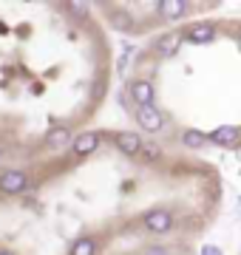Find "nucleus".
I'll list each match as a JSON object with an SVG mask.
<instances>
[{"mask_svg":"<svg viewBox=\"0 0 241 255\" xmlns=\"http://www.w3.org/2000/svg\"><path fill=\"white\" fill-rule=\"evenodd\" d=\"M130 97L136 100V105H139V108H145V105H153V85H150L148 80L130 82Z\"/></svg>","mask_w":241,"mask_h":255,"instance_id":"nucleus-4","label":"nucleus"},{"mask_svg":"<svg viewBox=\"0 0 241 255\" xmlns=\"http://www.w3.org/2000/svg\"><path fill=\"white\" fill-rule=\"evenodd\" d=\"M108 20H111V26L120 28V31H130V28H133V20H130L128 11H120V9H117V11H111V17H108Z\"/></svg>","mask_w":241,"mask_h":255,"instance_id":"nucleus-12","label":"nucleus"},{"mask_svg":"<svg viewBox=\"0 0 241 255\" xmlns=\"http://www.w3.org/2000/svg\"><path fill=\"white\" fill-rule=\"evenodd\" d=\"M0 255H9V253H0Z\"/></svg>","mask_w":241,"mask_h":255,"instance_id":"nucleus-18","label":"nucleus"},{"mask_svg":"<svg viewBox=\"0 0 241 255\" xmlns=\"http://www.w3.org/2000/svg\"><path fill=\"white\" fill-rule=\"evenodd\" d=\"M213 37H216L213 23H196V26H190V31H187V40H190V43H210Z\"/></svg>","mask_w":241,"mask_h":255,"instance_id":"nucleus-9","label":"nucleus"},{"mask_svg":"<svg viewBox=\"0 0 241 255\" xmlns=\"http://www.w3.org/2000/svg\"><path fill=\"white\" fill-rule=\"evenodd\" d=\"M239 43H241V40H239Z\"/></svg>","mask_w":241,"mask_h":255,"instance_id":"nucleus-20","label":"nucleus"},{"mask_svg":"<svg viewBox=\"0 0 241 255\" xmlns=\"http://www.w3.org/2000/svg\"><path fill=\"white\" fill-rule=\"evenodd\" d=\"M117 147L122 153L136 156V153H142V139L136 133H130V130H122V133H117Z\"/></svg>","mask_w":241,"mask_h":255,"instance_id":"nucleus-7","label":"nucleus"},{"mask_svg":"<svg viewBox=\"0 0 241 255\" xmlns=\"http://www.w3.org/2000/svg\"><path fill=\"white\" fill-rule=\"evenodd\" d=\"M182 142H185V147H190V150H199V147H204L207 136H204V133H199V130H185Z\"/></svg>","mask_w":241,"mask_h":255,"instance_id":"nucleus-13","label":"nucleus"},{"mask_svg":"<svg viewBox=\"0 0 241 255\" xmlns=\"http://www.w3.org/2000/svg\"><path fill=\"white\" fill-rule=\"evenodd\" d=\"M159 11H162L167 20H179L187 11V3L185 0H159Z\"/></svg>","mask_w":241,"mask_h":255,"instance_id":"nucleus-10","label":"nucleus"},{"mask_svg":"<svg viewBox=\"0 0 241 255\" xmlns=\"http://www.w3.org/2000/svg\"><path fill=\"white\" fill-rule=\"evenodd\" d=\"M136 119H139V125L145 128V130H150V133H156V130H162V125H165V119H162V114H159L153 105H145V108H136Z\"/></svg>","mask_w":241,"mask_h":255,"instance_id":"nucleus-3","label":"nucleus"},{"mask_svg":"<svg viewBox=\"0 0 241 255\" xmlns=\"http://www.w3.org/2000/svg\"><path fill=\"white\" fill-rule=\"evenodd\" d=\"M241 136V130L236 125H222V128H216L213 133H210V139H213L216 145H236Z\"/></svg>","mask_w":241,"mask_h":255,"instance_id":"nucleus-8","label":"nucleus"},{"mask_svg":"<svg viewBox=\"0 0 241 255\" xmlns=\"http://www.w3.org/2000/svg\"><path fill=\"white\" fill-rule=\"evenodd\" d=\"M142 153H145V159H150V162H156L159 156H162L156 145H142Z\"/></svg>","mask_w":241,"mask_h":255,"instance_id":"nucleus-15","label":"nucleus"},{"mask_svg":"<svg viewBox=\"0 0 241 255\" xmlns=\"http://www.w3.org/2000/svg\"><path fill=\"white\" fill-rule=\"evenodd\" d=\"M68 11H74V17H83V11H88L85 3H68Z\"/></svg>","mask_w":241,"mask_h":255,"instance_id":"nucleus-16","label":"nucleus"},{"mask_svg":"<svg viewBox=\"0 0 241 255\" xmlns=\"http://www.w3.org/2000/svg\"><path fill=\"white\" fill-rule=\"evenodd\" d=\"M202 255H222V250H219V247H213V244H204L202 247Z\"/></svg>","mask_w":241,"mask_h":255,"instance_id":"nucleus-17","label":"nucleus"},{"mask_svg":"<svg viewBox=\"0 0 241 255\" xmlns=\"http://www.w3.org/2000/svg\"><path fill=\"white\" fill-rule=\"evenodd\" d=\"M97 253V244H94V238H80L71 250V255H94Z\"/></svg>","mask_w":241,"mask_h":255,"instance_id":"nucleus-14","label":"nucleus"},{"mask_svg":"<svg viewBox=\"0 0 241 255\" xmlns=\"http://www.w3.org/2000/svg\"><path fill=\"white\" fill-rule=\"evenodd\" d=\"M26 187H28V179L23 170H6V173L0 176V193L14 196V193H23Z\"/></svg>","mask_w":241,"mask_h":255,"instance_id":"nucleus-1","label":"nucleus"},{"mask_svg":"<svg viewBox=\"0 0 241 255\" xmlns=\"http://www.w3.org/2000/svg\"><path fill=\"white\" fill-rule=\"evenodd\" d=\"M0 156H3V150H0Z\"/></svg>","mask_w":241,"mask_h":255,"instance_id":"nucleus-19","label":"nucleus"},{"mask_svg":"<svg viewBox=\"0 0 241 255\" xmlns=\"http://www.w3.org/2000/svg\"><path fill=\"white\" fill-rule=\"evenodd\" d=\"M97 147H100V136H97V133H91V130H85V133H80V136L74 139L71 150H74L77 156H88V153H94Z\"/></svg>","mask_w":241,"mask_h":255,"instance_id":"nucleus-6","label":"nucleus"},{"mask_svg":"<svg viewBox=\"0 0 241 255\" xmlns=\"http://www.w3.org/2000/svg\"><path fill=\"white\" fill-rule=\"evenodd\" d=\"M179 43H182V34L170 31V34H162V37H159L153 48H156L159 57H165V60H167V57H173V54L179 51Z\"/></svg>","mask_w":241,"mask_h":255,"instance_id":"nucleus-5","label":"nucleus"},{"mask_svg":"<svg viewBox=\"0 0 241 255\" xmlns=\"http://www.w3.org/2000/svg\"><path fill=\"white\" fill-rule=\"evenodd\" d=\"M68 139H71L68 128H54V130H51V133L46 136V142H48L51 147H54V150H63V147L68 145Z\"/></svg>","mask_w":241,"mask_h":255,"instance_id":"nucleus-11","label":"nucleus"},{"mask_svg":"<svg viewBox=\"0 0 241 255\" xmlns=\"http://www.w3.org/2000/svg\"><path fill=\"white\" fill-rule=\"evenodd\" d=\"M142 221H145V227L150 233H165L173 224V216H170V210H150V213H145Z\"/></svg>","mask_w":241,"mask_h":255,"instance_id":"nucleus-2","label":"nucleus"}]
</instances>
